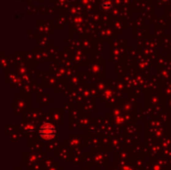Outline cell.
I'll return each instance as SVG.
<instances>
[{"label":"cell","instance_id":"1","mask_svg":"<svg viewBox=\"0 0 171 170\" xmlns=\"http://www.w3.org/2000/svg\"><path fill=\"white\" fill-rule=\"evenodd\" d=\"M100 6H101V9L103 10V11H106V12L110 11V10L112 9V7H113L112 3L110 2L109 0H104V1H102Z\"/></svg>","mask_w":171,"mask_h":170},{"label":"cell","instance_id":"2","mask_svg":"<svg viewBox=\"0 0 171 170\" xmlns=\"http://www.w3.org/2000/svg\"><path fill=\"white\" fill-rule=\"evenodd\" d=\"M162 2H167V1H169V0H161Z\"/></svg>","mask_w":171,"mask_h":170}]
</instances>
